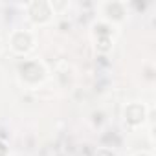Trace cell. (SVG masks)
<instances>
[{
  "mask_svg": "<svg viewBox=\"0 0 156 156\" xmlns=\"http://www.w3.org/2000/svg\"><path fill=\"white\" fill-rule=\"evenodd\" d=\"M121 118H123L125 127L136 130V129H140V127L145 125V121L149 118V108L143 103H140V101H130V103H127L123 107Z\"/></svg>",
  "mask_w": 156,
  "mask_h": 156,
  "instance_id": "obj_5",
  "label": "cell"
},
{
  "mask_svg": "<svg viewBox=\"0 0 156 156\" xmlns=\"http://www.w3.org/2000/svg\"><path fill=\"white\" fill-rule=\"evenodd\" d=\"M8 42H9V48H11L13 53L26 57V55H30L35 50L37 37H35V33L31 30H13L9 33Z\"/></svg>",
  "mask_w": 156,
  "mask_h": 156,
  "instance_id": "obj_4",
  "label": "cell"
},
{
  "mask_svg": "<svg viewBox=\"0 0 156 156\" xmlns=\"http://www.w3.org/2000/svg\"><path fill=\"white\" fill-rule=\"evenodd\" d=\"M0 156H9V147L4 140H0Z\"/></svg>",
  "mask_w": 156,
  "mask_h": 156,
  "instance_id": "obj_8",
  "label": "cell"
},
{
  "mask_svg": "<svg viewBox=\"0 0 156 156\" xmlns=\"http://www.w3.org/2000/svg\"><path fill=\"white\" fill-rule=\"evenodd\" d=\"M134 156H152V152H147V151H140V152H136Z\"/></svg>",
  "mask_w": 156,
  "mask_h": 156,
  "instance_id": "obj_9",
  "label": "cell"
},
{
  "mask_svg": "<svg viewBox=\"0 0 156 156\" xmlns=\"http://www.w3.org/2000/svg\"><path fill=\"white\" fill-rule=\"evenodd\" d=\"M26 9V15H28V20L33 24V26H48L53 19H55V9L51 8V2H44V0H35V2H28L24 6Z\"/></svg>",
  "mask_w": 156,
  "mask_h": 156,
  "instance_id": "obj_3",
  "label": "cell"
},
{
  "mask_svg": "<svg viewBox=\"0 0 156 156\" xmlns=\"http://www.w3.org/2000/svg\"><path fill=\"white\" fill-rule=\"evenodd\" d=\"M2 81H4V77H2V70H0V87H2Z\"/></svg>",
  "mask_w": 156,
  "mask_h": 156,
  "instance_id": "obj_10",
  "label": "cell"
},
{
  "mask_svg": "<svg viewBox=\"0 0 156 156\" xmlns=\"http://www.w3.org/2000/svg\"><path fill=\"white\" fill-rule=\"evenodd\" d=\"M94 156H116V152H114L112 149H108V147H99V149L94 152Z\"/></svg>",
  "mask_w": 156,
  "mask_h": 156,
  "instance_id": "obj_7",
  "label": "cell"
},
{
  "mask_svg": "<svg viewBox=\"0 0 156 156\" xmlns=\"http://www.w3.org/2000/svg\"><path fill=\"white\" fill-rule=\"evenodd\" d=\"M4 51V44H2V41H0V53Z\"/></svg>",
  "mask_w": 156,
  "mask_h": 156,
  "instance_id": "obj_11",
  "label": "cell"
},
{
  "mask_svg": "<svg viewBox=\"0 0 156 156\" xmlns=\"http://www.w3.org/2000/svg\"><path fill=\"white\" fill-rule=\"evenodd\" d=\"M17 77L22 87L26 88H37L48 79V68L42 61L37 59H26L17 66Z\"/></svg>",
  "mask_w": 156,
  "mask_h": 156,
  "instance_id": "obj_1",
  "label": "cell"
},
{
  "mask_svg": "<svg viewBox=\"0 0 156 156\" xmlns=\"http://www.w3.org/2000/svg\"><path fill=\"white\" fill-rule=\"evenodd\" d=\"M99 11H101V20H105L112 26L121 24L129 15V8L125 2H101Z\"/></svg>",
  "mask_w": 156,
  "mask_h": 156,
  "instance_id": "obj_6",
  "label": "cell"
},
{
  "mask_svg": "<svg viewBox=\"0 0 156 156\" xmlns=\"http://www.w3.org/2000/svg\"><path fill=\"white\" fill-rule=\"evenodd\" d=\"M90 37H92V42H94V48L99 53H108L114 48V42H116V26L99 19L92 24Z\"/></svg>",
  "mask_w": 156,
  "mask_h": 156,
  "instance_id": "obj_2",
  "label": "cell"
}]
</instances>
